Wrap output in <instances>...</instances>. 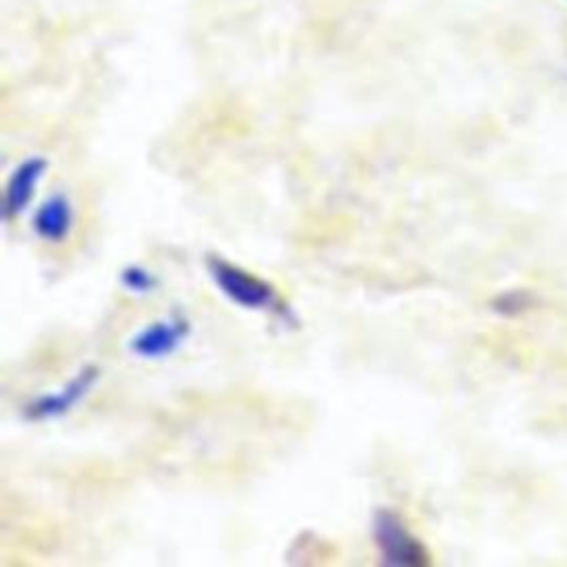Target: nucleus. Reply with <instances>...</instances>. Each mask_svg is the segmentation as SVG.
<instances>
[{
	"mask_svg": "<svg viewBox=\"0 0 567 567\" xmlns=\"http://www.w3.org/2000/svg\"><path fill=\"white\" fill-rule=\"evenodd\" d=\"M206 272L213 286L237 308L250 312H264L279 321H292L295 312L281 292L259 275L228 261L219 255L206 257Z\"/></svg>",
	"mask_w": 567,
	"mask_h": 567,
	"instance_id": "f257e3e1",
	"label": "nucleus"
},
{
	"mask_svg": "<svg viewBox=\"0 0 567 567\" xmlns=\"http://www.w3.org/2000/svg\"><path fill=\"white\" fill-rule=\"evenodd\" d=\"M370 536L383 565L421 567L430 560L427 547L412 534L410 525L392 507L374 509Z\"/></svg>",
	"mask_w": 567,
	"mask_h": 567,
	"instance_id": "f03ea898",
	"label": "nucleus"
},
{
	"mask_svg": "<svg viewBox=\"0 0 567 567\" xmlns=\"http://www.w3.org/2000/svg\"><path fill=\"white\" fill-rule=\"evenodd\" d=\"M100 368L93 363L82 365L69 381H64L53 392H42L24 403L22 416L31 423H44L66 416L75 405H80L97 385Z\"/></svg>",
	"mask_w": 567,
	"mask_h": 567,
	"instance_id": "7ed1b4c3",
	"label": "nucleus"
},
{
	"mask_svg": "<svg viewBox=\"0 0 567 567\" xmlns=\"http://www.w3.org/2000/svg\"><path fill=\"white\" fill-rule=\"evenodd\" d=\"M190 337V321L184 315H171L166 319H157L142 330H137L128 350L146 361H157L175 354Z\"/></svg>",
	"mask_w": 567,
	"mask_h": 567,
	"instance_id": "20e7f679",
	"label": "nucleus"
},
{
	"mask_svg": "<svg viewBox=\"0 0 567 567\" xmlns=\"http://www.w3.org/2000/svg\"><path fill=\"white\" fill-rule=\"evenodd\" d=\"M47 157L42 155H31L22 159L9 175L4 195H2V219L11 221L20 217L33 202V195L47 173Z\"/></svg>",
	"mask_w": 567,
	"mask_h": 567,
	"instance_id": "39448f33",
	"label": "nucleus"
},
{
	"mask_svg": "<svg viewBox=\"0 0 567 567\" xmlns=\"http://www.w3.org/2000/svg\"><path fill=\"white\" fill-rule=\"evenodd\" d=\"M75 224V208L64 193L49 195L31 215L33 233L47 244H62Z\"/></svg>",
	"mask_w": 567,
	"mask_h": 567,
	"instance_id": "423d86ee",
	"label": "nucleus"
},
{
	"mask_svg": "<svg viewBox=\"0 0 567 567\" xmlns=\"http://www.w3.org/2000/svg\"><path fill=\"white\" fill-rule=\"evenodd\" d=\"M120 284H122V288H126L133 295H148L159 286L155 272L142 264L124 266L120 270Z\"/></svg>",
	"mask_w": 567,
	"mask_h": 567,
	"instance_id": "0eeeda50",
	"label": "nucleus"
},
{
	"mask_svg": "<svg viewBox=\"0 0 567 567\" xmlns=\"http://www.w3.org/2000/svg\"><path fill=\"white\" fill-rule=\"evenodd\" d=\"M529 306L527 301V295L520 292V290H512V292H503L498 295L494 301H492V308L498 312V315H505V317H512V315H518V312H525Z\"/></svg>",
	"mask_w": 567,
	"mask_h": 567,
	"instance_id": "6e6552de",
	"label": "nucleus"
}]
</instances>
